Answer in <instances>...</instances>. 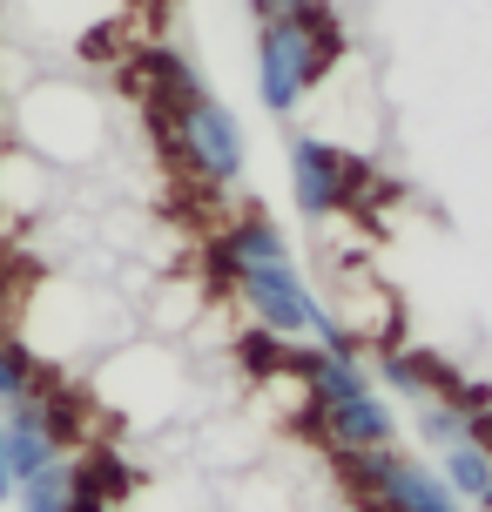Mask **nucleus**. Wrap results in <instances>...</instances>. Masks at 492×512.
Listing matches in <instances>:
<instances>
[{
    "mask_svg": "<svg viewBox=\"0 0 492 512\" xmlns=\"http://www.w3.org/2000/svg\"><path fill=\"white\" fill-rule=\"evenodd\" d=\"M95 391L115 418L129 425H162L176 418L182 405V364L169 344H115L102 364H95Z\"/></svg>",
    "mask_w": 492,
    "mask_h": 512,
    "instance_id": "obj_5",
    "label": "nucleus"
},
{
    "mask_svg": "<svg viewBox=\"0 0 492 512\" xmlns=\"http://www.w3.org/2000/svg\"><path fill=\"white\" fill-rule=\"evenodd\" d=\"M311 425L337 459H364V452L398 445V411H391V398L378 384L344 391V398H311Z\"/></svg>",
    "mask_w": 492,
    "mask_h": 512,
    "instance_id": "obj_7",
    "label": "nucleus"
},
{
    "mask_svg": "<svg viewBox=\"0 0 492 512\" xmlns=\"http://www.w3.org/2000/svg\"><path fill=\"white\" fill-rule=\"evenodd\" d=\"M156 95H162V122H169V142H176L182 169L209 189H230L250 169V135L236 122L230 102H216L189 61H156Z\"/></svg>",
    "mask_w": 492,
    "mask_h": 512,
    "instance_id": "obj_2",
    "label": "nucleus"
},
{
    "mask_svg": "<svg viewBox=\"0 0 492 512\" xmlns=\"http://www.w3.org/2000/svg\"><path fill=\"white\" fill-rule=\"evenodd\" d=\"M439 479L459 492V506H486L492 512V445L479 438H459L439 452Z\"/></svg>",
    "mask_w": 492,
    "mask_h": 512,
    "instance_id": "obj_9",
    "label": "nucleus"
},
{
    "mask_svg": "<svg viewBox=\"0 0 492 512\" xmlns=\"http://www.w3.org/2000/svg\"><path fill=\"white\" fill-rule=\"evenodd\" d=\"M21 391H34V358L14 331H0V405H14Z\"/></svg>",
    "mask_w": 492,
    "mask_h": 512,
    "instance_id": "obj_11",
    "label": "nucleus"
},
{
    "mask_svg": "<svg viewBox=\"0 0 492 512\" xmlns=\"http://www.w3.org/2000/svg\"><path fill=\"white\" fill-rule=\"evenodd\" d=\"M14 135H21V149L34 155V162H48V169H88V162H102V149H108V108H102L95 88L48 75L14 102Z\"/></svg>",
    "mask_w": 492,
    "mask_h": 512,
    "instance_id": "obj_4",
    "label": "nucleus"
},
{
    "mask_svg": "<svg viewBox=\"0 0 492 512\" xmlns=\"http://www.w3.org/2000/svg\"><path fill=\"white\" fill-rule=\"evenodd\" d=\"M216 263H223V277L236 283V297H243V310L257 317L263 337H277V344L311 337V344H324V351H358V344L344 337V324L331 317V304L304 283L297 256H290V236L277 230L263 209L236 216L230 230H223Z\"/></svg>",
    "mask_w": 492,
    "mask_h": 512,
    "instance_id": "obj_1",
    "label": "nucleus"
},
{
    "mask_svg": "<svg viewBox=\"0 0 492 512\" xmlns=\"http://www.w3.org/2000/svg\"><path fill=\"white\" fill-rule=\"evenodd\" d=\"M337 54H344V21L331 0H311L284 21H257V102L277 122H290L324 88Z\"/></svg>",
    "mask_w": 492,
    "mask_h": 512,
    "instance_id": "obj_3",
    "label": "nucleus"
},
{
    "mask_svg": "<svg viewBox=\"0 0 492 512\" xmlns=\"http://www.w3.org/2000/svg\"><path fill=\"white\" fill-rule=\"evenodd\" d=\"M351 465H358L364 492H371L385 512H466V506H459V492L445 486L432 465L405 459L398 445H385V452H364V459H351Z\"/></svg>",
    "mask_w": 492,
    "mask_h": 512,
    "instance_id": "obj_8",
    "label": "nucleus"
},
{
    "mask_svg": "<svg viewBox=\"0 0 492 512\" xmlns=\"http://www.w3.org/2000/svg\"><path fill=\"white\" fill-rule=\"evenodd\" d=\"M358 182H364V169L351 149H337L324 135H297L290 142V203H297V216H311V223L344 216Z\"/></svg>",
    "mask_w": 492,
    "mask_h": 512,
    "instance_id": "obj_6",
    "label": "nucleus"
},
{
    "mask_svg": "<svg viewBox=\"0 0 492 512\" xmlns=\"http://www.w3.org/2000/svg\"><path fill=\"white\" fill-rule=\"evenodd\" d=\"M14 499V472H7V445H0V506Z\"/></svg>",
    "mask_w": 492,
    "mask_h": 512,
    "instance_id": "obj_13",
    "label": "nucleus"
},
{
    "mask_svg": "<svg viewBox=\"0 0 492 512\" xmlns=\"http://www.w3.org/2000/svg\"><path fill=\"white\" fill-rule=\"evenodd\" d=\"M68 486H75V465L68 459H54V465H41L34 479H21V512H68Z\"/></svg>",
    "mask_w": 492,
    "mask_h": 512,
    "instance_id": "obj_10",
    "label": "nucleus"
},
{
    "mask_svg": "<svg viewBox=\"0 0 492 512\" xmlns=\"http://www.w3.org/2000/svg\"><path fill=\"white\" fill-rule=\"evenodd\" d=\"M297 7H311V0H250L257 21H284V14H297Z\"/></svg>",
    "mask_w": 492,
    "mask_h": 512,
    "instance_id": "obj_12",
    "label": "nucleus"
}]
</instances>
